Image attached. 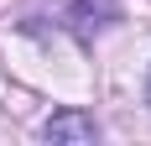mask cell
<instances>
[{"mask_svg": "<svg viewBox=\"0 0 151 146\" xmlns=\"http://www.w3.org/2000/svg\"><path fill=\"white\" fill-rule=\"evenodd\" d=\"M68 21H73L78 31L104 26V21H115V0H73V5H68Z\"/></svg>", "mask_w": 151, "mask_h": 146, "instance_id": "cell-2", "label": "cell"}, {"mask_svg": "<svg viewBox=\"0 0 151 146\" xmlns=\"http://www.w3.org/2000/svg\"><path fill=\"white\" fill-rule=\"evenodd\" d=\"M47 141H99V125H94V115H83V110H58V115L42 125Z\"/></svg>", "mask_w": 151, "mask_h": 146, "instance_id": "cell-1", "label": "cell"}, {"mask_svg": "<svg viewBox=\"0 0 151 146\" xmlns=\"http://www.w3.org/2000/svg\"><path fill=\"white\" fill-rule=\"evenodd\" d=\"M146 104H151V78H146Z\"/></svg>", "mask_w": 151, "mask_h": 146, "instance_id": "cell-3", "label": "cell"}]
</instances>
